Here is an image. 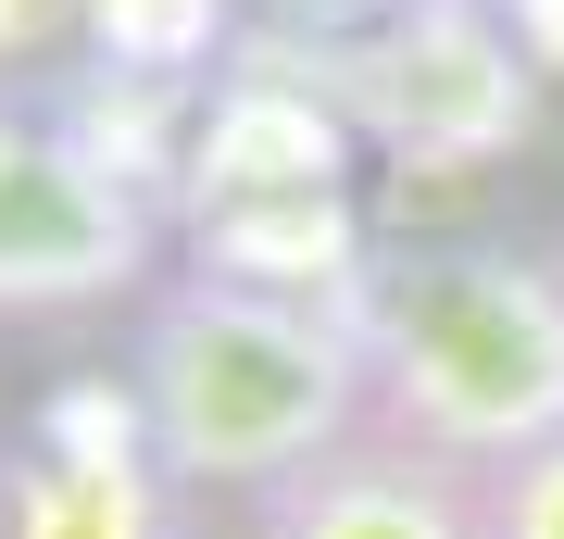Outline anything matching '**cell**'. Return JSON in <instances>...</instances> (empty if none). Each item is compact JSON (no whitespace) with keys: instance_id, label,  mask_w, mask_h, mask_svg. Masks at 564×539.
Returning <instances> with one entry per match:
<instances>
[{"instance_id":"obj_1","label":"cell","mask_w":564,"mask_h":539,"mask_svg":"<svg viewBox=\"0 0 564 539\" xmlns=\"http://www.w3.org/2000/svg\"><path fill=\"white\" fill-rule=\"evenodd\" d=\"M126 427L176 489H276L377 427L364 326L326 289H263L226 263L151 277L126 326Z\"/></svg>"},{"instance_id":"obj_2","label":"cell","mask_w":564,"mask_h":539,"mask_svg":"<svg viewBox=\"0 0 564 539\" xmlns=\"http://www.w3.org/2000/svg\"><path fill=\"white\" fill-rule=\"evenodd\" d=\"M364 326V377H377V427L414 452L489 464L564 440V251L540 239H402L364 251L339 289Z\"/></svg>"},{"instance_id":"obj_3","label":"cell","mask_w":564,"mask_h":539,"mask_svg":"<svg viewBox=\"0 0 564 539\" xmlns=\"http://www.w3.org/2000/svg\"><path fill=\"white\" fill-rule=\"evenodd\" d=\"M276 51L326 88V114L351 126V151H377L389 176L464 188V176H489V163H514L540 139V51L514 39L502 0H402L364 39H326V51L276 39Z\"/></svg>"},{"instance_id":"obj_4","label":"cell","mask_w":564,"mask_h":539,"mask_svg":"<svg viewBox=\"0 0 564 539\" xmlns=\"http://www.w3.org/2000/svg\"><path fill=\"white\" fill-rule=\"evenodd\" d=\"M151 251H163L151 176H126L76 114L0 100V314L151 301Z\"/></svg>"},{"instance_id":"obj_5","label":"cell","mask_w":564,"mask_h":539,"mask_svg":"<svg viewBox=\"0 0 564 539\" xmlns=\"http://www.w3.org/2000/svg\"><path fill=\"white\" fill-rule=\"evenodd\" d=\"M339 163H351V126L326 114V88L276 39H239V76H214V114L188 139L202 201L214 214H239V201H326Z\"/></svg>"},{"instance_id":"obj_6","label":"cell","mask_w":564,"mask_h":539,"mask_svg":"<svg viewBox=\"0 0 564 539\" xmlns=\"http://www.w3.org/2000/svg\"><path fill=\"white\" fill-rule=\"evenodd\" d=\"M251 539H477V477L414 452V440H389V427H364L326 464L263 489Z\"/></svg>"},{"instance_id":"obj_7","label":"cell","mask_w":564,"mask_h":539,"mask_svg":"<svg viewBox=\"0 0 564 539\" xmlns=\"http://www.w3.org/2000/svg\"><path fill=\"white\" fill-rule=\"evenodd\" d=\"M13 539H176V477L151 464V440H88V427H63V440L13 452Z\"/></svg>"},{"instance_id":"obj_8","label":"cell","mask_w":564,"mask_h":539,"mask_svg":"<svg viewBox=\"0 0 564 539\" xmlns=\"http://www.w3.org/2000/svg\"><path fill=\"white\" fill-rule=\"evenodd\" d=\"M226 25H239V0H88L101 63H113V76H151V88H176L188 63H214Z\"/></svg>"},{"instance_id":"obj_9","label":"cell","mask_w":564,"mask_h":539,"mask_svg":"<svg viewBox=\"0 0 564 539\" xmlns=\"http://www.w3.org/2000/svg\"><path fill=\"white\" fill-rule=\"evenodd\" d=\"M477 539H564V440L477 477Z\"/></svg>"},{"instance_id":"obj_10","label":"cell","mask_w":564,"mask_h":539,"mask_svg":"<svg viewBox=\"0 0 564 539\" xmlns=\"http://www.w3.org/2000/svg\"><path fill=\"white\" fill-rule=\"evenodd\" d=\"M239 13L263 25V39H302V51H326V39H364V25H389L402 0H239Z\"/></svg>"},{"instance_id":"obj_11","label":"cell","mask_w":564,"mask_h":539,"mask_svg":"<svg viewBox=\"0 0 564 539\" xmlns=\"http://www.w3.org/2000/svg\"><path fill=\"white\" fill-rule=\"evenodd\" d=\"M502 13H514V39L540 51V76H564V0H502Z\"/></svg>"},{"instance_id":"obj_12","label":"cell","mask_w":564,"mask_h":539,"mask_svg":"<svg viewBox=\"0 0 564 539\" xmlns=\"http://www.w3.org/2000/svg\"><path fill=\"white\" fill-rule=\"evenodd\" d=\"M0 539H13V502H0Z\"/></svg>"}]
</instances>
